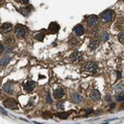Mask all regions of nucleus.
<instances>
[{
    "label": "nucleus",
    "instance_id": "obj_20",
    "mask_svg": "<svg viewBox=\"0 0 124 124\" xmlns=\"http://www.w3.org/2000/svg\"><path fill=\"white\" fill-rule=\"evenodd\" d=\"M8 62H9V57H8V56L4 57V58L1 60V66H6Z\"/></svg>",
    "mask_w": 124,
    "mask_h": 124
},
{
    "label": "nucleus",
    "instance_id": "obj_19",
    "mask_svg": "<svg viewBox=\"0 0 124 124\" xmlns=\"http://www.w3.org/2000/svg\"><path fill=\"white\" fill-rule=\"evenodd\" d=\"M68 113L67 112H62V113H58L57 114V116L59 117V118H61V119H66L67 117H68Z\"/></svg>",
    "mask_w": 124,
    "mask_h": 124
},
{
    "label": "nucleus",
    "instance_id": "obj_27",
    "mask_svg": "<svg viewBox=\"0 0 124 124\" xmlns=\"http://www.w3.org/2000/svg\"><path fill=\"white\" fill-rule=\"evenodd\" d=\"M117 75H118V76H117V79H119V78H120V77H121V76H120V75H121V73H120V71H117Z\"/></svg>",
    "mask_w": 124,
    "mask_h": 124
},
{
    "label": "nucleus",
    "instance_id": "obj_23",
    "mask_svg": "<svg viewBox=\"0 0 124 124\" xmlns=\"http://www.w3.org/2000/svg\"><path fill=\"white\" fill-rule=\"evenodd\" d=\"M46 101H47L48 103H52V102H53V99L51 98V94H50V93H47V96H46Z\"/></svg>",
    "mask_w": 124,
    "mask_h": 124
},
{
    "label": "nucleus",
    "instance_id": "obj_3",
    "mask_svg": "<svg viewBox=\"0 0 124 124\" xmlns=\"http://www.w3.org/2000/svg\"><path fill=\"white\" fill-rule=\"evenodd\" d=\"M85 70L90 74H96L97 73V65L93 62H88L85 65Z\"/></svg>",
    "mask_w": 124,
    "mask_h": 124
},
{
    "label": "nucleus",
    "instance_id": "obj_30",
    "mask_svg": "<svg viewBox=\"0 0 124 124\" xmlns=\"http://www.w3.org/2000/svg\"><path fill=\"white\" fill-rule=\"evenodd\" d=\"M1 113H3V114H6V113H5V111H4L2 108H1Z\"/></svg>",
    "mask_w": 124,
    "mask_h": 124
},
{
    "label": "nucleus",
    "instance_id": "obj_13",
    "mask_svg": "<svg viewBox=\"0 0 124 124\" xmlns=\"http://www.w3.org/2000/svg\"><path fill=\"white\" fill-rule=\"evenodd\" d=\"M64 94H65V91L62 89V88H58V89H56L54 91V97L57 98V99L62 98V97L64 96Z\"/></svg>",
    "mask_w": 124,
    "mask_h": 124
},
{
    "label": "nucleus",
    "instance_id": "obj_15",
    "mask_svg": "<svg viewBox=\"0 0 124 124\" xmlns=\"http://www.w3.org/2000/svg\"><path fill=\"white\" fill-rule=\"evenodd\" d=\"M32 11H33V7L32 6H29L28 8H23L22 9V12H23L24 15H29V14H31Z\"/></svg>",
    "mask_w": 124,
    "mask_h": 124
},
{
    "label": "nucleus",
    "instance_id": "obj_26",
    "mask_svg": "<svg viewBox=\"0 0 124 124\" xmlns=\"http://www.w3.org/2000/svg\"><path fill=\"white\" fill-rule=\"evenodd\" d=\"M20 1H21V3H23V4H27L29 2V0H20Z\"/></svg>",
    "mask_w": 124,
    "mask_h": 124
},
{
    "label": "nucleus",
    "instance_id": "obj_5",
    "mask_svg": "<svg viewBox=\"0 0 124 124\" xmlns=\"http://www.w3.org/2000/svg\"><path fill=\"white\" fill-rule=\"evenodd\" d=\"M60 30V25L57 23V22H52L50 23L49 25V32L52 33V34H56L59 32Z\"/></svg>",
    "mask_w": 124,
    "mask_h": 124
},
{
    "label": "nucleus",
    "instance_id": "obj_25",
    "mask_svg": "<svg viewBox=\"0 0 124 124\" xmlns=\"http://www.w3.org/2000/svg\"><path fill=\"white\" fill-rule=\"evenodd\" d=\"M0 50H1V54L3 53V52H4V46L2 45V43L1 44H0Z\"/></svg>",
    "mask_w": 124,
    "mask_h": 124
},
{
    "label": "nucleus",
    "instance_id": "obj_8",
    "mask_svg": "<svg viewBox=\"0 0 124 124\" xmlns=\"http://www.w3.org/2000/svg\"><path fill=\"white\" fill-rule=\"evenodd\" d=\"M74 32H75V34H76L77 36L84 35V33H85V27L82 26L81 24H78V25L75 27V29H74Z\"/></svg>",
    "mask_w": 124,
    "mask_h": 124
},
{
    "label": "nucleus",
    "instance_id": "obj_2",
    "mask_svg": "<svg viewBox=\"0 0 124 124\" xmlns=\"http://www.w3.org/2000/svg\"><path fill=\"white\" fill-rule=\"evenodd\" d=\"M14 32H15V35L18 36L19 38H23V37H25V36L27 35L28 29H27L25 26L21 25V24H17V25L15 26Z\"/></svg>",
    "mask_w": 124,
    "mask_h": 124
},
{
    "label": "nucleus",
    "instance_id": "obj_7",
    "mask_svg": "<svg viewBox=\"0 0 124 124\" xmlns=\"http://www.w3.org/2000/svg\"><path fill=\"white\" fill-rule=\"evenodd\" d=\"M70 59L71 62H74V63H78V62H79L82 59V56L80 55V53H78V52H74V53L70 55Z\"/></svg>",
    "mask_w": 124,
    "mask_h": 124
},
{
    "label": "nucleus",
    "instance_id": "obj_28",
    "mask_svg": "<svg viewBox=\"0 0 124 124\" xmlns=\"http://www.w3.org/2000/svg\"><path fill=\"white\" fill-rule=\"evenodd\" d=\"M106 100H107V101H110V100H111V97H110L109 95H107V96H106Z\"/></svg>",
    "mask_w": 124,
    "mask_h": 124
},
{
    "label": "nucleus",
    "instance_id": "obj_9",
    "mask_svg": "<svg viewBox=\"0 0 124 124\" xmlns=\"http://www.w3.org/2000/svg\"><path fill=\"white\" fill-rule=\"evenodd\" d=\"M35 86H36V84H35L34 81H28V82H26V85H25L24 88H25V90H26V91L31 92L32 90H34Z\"/></svg>",
    "mask_w": 124,
    "mask_h": 124
},
{
    "label": "nucleus",
    "instance_id": "obj_24",
    "mask_svg": "<svg viewBox=\"0 0 124 124\" xmlns=\"http://www.w3.org/2000/svg\"><path fill=\"white\" fill-rule=\"evenodd\" d=\"M57 108H59V109H64V104H63L62 102L57 103Z\"/></svg>",
    "mask_w": 124,
    "mask_h": 124
},
{
    "label": "nucleus",
    "instance_id": "obj_22",
    "mask_svg": "<svg viewBox=\"0 0 124 124\" xmlns=\"http://www.w3.org/2000/svg\"><path fill=\"white\" fill-rule=\"evenodd\" d=\"M116 100L117 101H122L124 100V93H119L116 95Z\"/></svg>",
    "mask_w": 124,
    "mask_h": 124
},
{
    "label": "nucleus",
    "instance_id": "obj_21",
    "mask_svg": "<svg viewBox=\"0 0 124 124\" xmlns=\"http://www.w3.org/2000/svg\"><path fill=\"white\" fill-rule=\"evenodd\" d=\"M44 38H45V34H43V33H39V34L36 35V39L38 41H43Z\"/></svg>",
    "mask_w": 124,
    "mask_h": 124
},
{
    "label": "nucleus",
    "instance_id": "obj_12",
    "mask_svg": "<svg viewBox=\"0 0 124 124\" xmlns=\"http://www.w3.org/2000/svg\"><path fill=\"white\" fill-rule=\"evenodd\" d=\"M3 90H4V92H6V93H12V92H13V85H12V84H10V82L5 84L3 85Z\"/></svg>",
    "mask_w": 124,
    "mask_h": 124
},
{
    "label": "nucleus",
    "instance_id": "obj_16",
    "mask_svg": "<svg viewBox=\"0 0 124 124\" xmlns=\"http://www.w3.org/2000/svg\"><path fill=\"white\" fill-rule=\"evenodd\" d=\"M108 39H109V35H108L106 32L101 33V35H100V40L102 41V42H105V41H107Z\"/></svg>",
    "mask_w": 124,
    "mask_h": 124
},
{
    "label": "nucleus",
    "instance_id": "obj_29",
    "mask_svg": "<svg viewBox=\"0 0 124 124\" xmlns=\"http://www.w3.org/2000/svg\"><path fill=\"white\" fill-rule=\"evenodd\" d=\"M114 106H115L114 103H113V104H110V108H114Z\"/></svg>",
    "mask_w": 124,
    "mask_h": 124
},
{
    "label": "nucleus",
    "instance_id": "obj_17",
    "mask_svg": "<svg viewBox=\"0 0 124 124\" xmlns=\"http://www.w3.org/2000/svg\"><path fill=\"white\" fill-rule=\"evenodd\" d=\"M88 47L91 50H94V49H96L98 47V42H96V41H92V42L89 43V46Z\"/></svg>",
    "mask_w": 124,
    "mask_h": 124
},
{
    "label": "nucleus",
    "instance_id": "obj_1",
    "mask_svg": "<svg viewBox=\"0 0 124 124\" xmlns=\"http://www.w3.org/2000/svg\"><path fill=\"white\" fill-rule=\"evenodd\" d=\"M113 16H114V13H113L112 10H105L100 14V19L102 20V22L104 23H109L112 21Z\"/></svg>",
    "mask_w": 124,
    "mask_h": 124
},
{
    "label": "nucleus",
    "instance_id": "obj_18",
    "mask_svg": "<svg viewBox=\"0 0 124 124\" xmlns=\"http://www.w3.org/2000/svg\"><path fill=\"white\" fill-rule=\"evenodd\" d=\"M118 40H119V42L124 44V30L121 31V32L118 34Z\"/></svg>",
    "mask_w": 124,
    "mask_h": 124
},
{
    "label": "nucleus",
    "instance_id": "obj_10",
    "mask_svg": "<svg viewBox=\"0 0 124 124\" xmlns=\"http://www.w3.org/2000/svg\"><path fill=\"white\" fill-rule=\"evenodd\" d=\"M71 100H73L74 103H79L82 100V96L78 92H74L73 95H71Z\"/></svg>",
    "mask_w": 124,
    "mask_h": 124
},
{
    "label": "nucleus",
    "instance_id": "obj_4",
    "mask_svg": "<svg viewBox=\"0 0 124 124\" xmlns=\"http://www.w3.org/2000/svg\"><path fill=\"white\" fill-rule=\"evenodd\" d=\"M3 104H4L5 107L10 108V109H16L18 107L17 101L15 99H13V98H7V99H5L4 102H3Z\"/></svg>",
    "mask_w": 124,
    "mask_h": 124
},
{
    "label": "nucleus",
    "instance_id": "obj_6",
    "mask_svg": "<svg viewBox=\"0 0 124 124\" xmlns=\"http://www.w3.org/2000/svg\"><path fill=\"white\" fill-rule=\"evenodd\" d=\"M98 23V17L96 15H90L87 17V25L88 26H95Z\"/></svg>",
    "mask_w": 124,
    "mask_h": 124
},
{
    "label": "nucleus",
    "instance_id": "obj_14",
    "mask_svg": "<svg viewBox=\"0 0 124 124\" xmlns=\"http://www.w3.org/2000/svg\"><path fill=\"white\" fill-rule=\"evenodd\" d=\"M12 29V24L11 23H3L1 26V31L4 33H7L9 31H11Z\"/></svg>",
    "mask_w": 124,
    "mask_h": 124
},
{
    "label": "nucleus",
    "instance_id": "obj_11",
    "mask_svg": "<svg viewBox=\"0 0 124 124\" xmlns=\"http://www.w3.org/2000/svg\"><path fill=\"white\" fill-rule=\"evenodd\" d=\"M100 96H101L100 92H99L98 90H96V89L92 90L91 93H90V98H91L92 100H99V99H100Z\"/></svg>",
    "mask_w": 124,
    "mask_h": 124
}]
</instances>
